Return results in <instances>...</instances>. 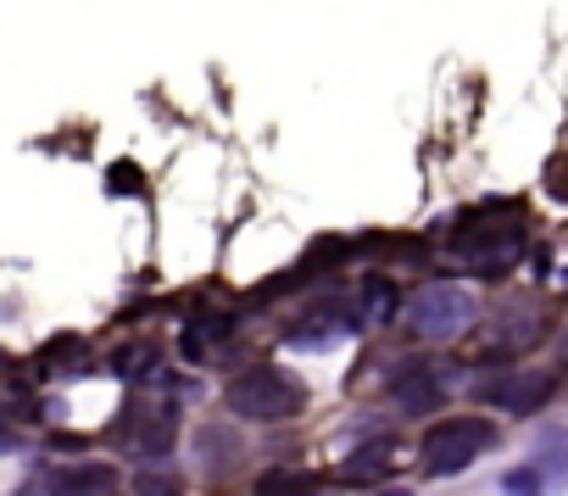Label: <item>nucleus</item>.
I'll return each instance as SVG.
<instances>
[{"mask_svg": "<svg viewBox=\"0 0 568 496\" xmlns=\"http://www.w3.org/2000/svg\"><path fill=\"white\" fill-rule=\"evenodd\" d=\"M490 446H496V429L485 418H446L424 435V468L429 474H463Z\"/></svg>", "mask_w": 568, "mask_h": 496, "instance_id": "3", "label": "nucleus"}, {"mask_svg": "<svg viewBox=\"0 0 568 496\" xmlns=\"http://www.w3.org/2000/svg\"><path fill=\"white\" fill-rule=\"evenodd\" d=\"M396 313V285L385 274L363 280V318H390Z\"/></svg>", "mask_w": 568, "mask_h": 496, "instance_id": "9", "label": "nucleus"}, {"mask_svg": "<svg viewBox=\"0 0 568 496\" xmlns=\"http://www.w3.org/2000/svg\"><path fill=\"white\" fill-rule=\"evenodd\" d=\"M474 318H479V302L463 285H429L407 302V330L418 341H457Z\"/></svg>", "mask_w": 568, "mask_h": 496, "instance_id": "2", "label": "nucleus"}, {"mask_svg": "<svg viewBox=\"0 0 568 496\" xmlns=\"http://www.w3.org/2000/svg\"><path fill=\"white\" fill-rule=\"evenodd\" d=\"M313 474H267L256 479V496H313Z\"/></svg>", "mask_w": 568, "mask_h": 496, "instance_id": "11", "label": "nucleus"}, {"mask_svg": "<svg viewBox=\"0 0 568 496\" xmlns=\"http://www.w3.org/2000/svg\"><path fill=\"white\" fill-rule=\"evenodd\" d=\"M540 330H546V318H540V307H535V302H507V307L490 318L485 346H490V352H518V346H535V341H540Z\"/></svg>", "mask_w": 568, "mask_h": 496, "instance_id": "4", "label": "nucleus"}, {"mask_svg": "<svg viewBox=\"0 0 568 496\" xmlns=\"http://www.w3.org/2000/svg\"><path fill=\"white\" fill-rule=\"evenodd\" d=\"M129 496H179V485H173L168 474H140V479L129 485Z\"/></svg>", "mask_w": 568, "mask_h": 496, "instance_id": "14", "label": "nucleus"}, {"mask_svg": "<svg viewBox=\"0 0 568 496\" xmlns=\"http://www.w3.org/2000/svg\"><path fill=\"white\" fill-rule=\"evenodd\" d=\"M57 496H106L112 490V468L106 463H84V468H62L51 479Z\"/></svg>", "mask_w": 568, "mask_h": 496, "instance_id": "8", "label": "nucleus"}, {"mask_svg": "<svg viewBox=\"0 0 568 496\" xmlns=\"http://www.w3.org/2000/svg\"><path fill=\"white\" fill-rule=\"evenodd\" d=\"M535 468H540V479L551 485V490H562L568 485V429H546L540 441H535V457H529Z\"/></svg>", "mask_w": 568, "mask_h": 496, "instance_id": "6", "label": "nucleus"}, {"mask_svg": "<svg viewBox=\"0 0 568 496\" xmlns=\"http://www.w3.org/2000/svg\"><path fill=\"white\" fill-rule=\"evenodd\" d=\"M390 457H396L390 441H368V446H357V452L346 457V485H374V479H385Z\"/></svg>", "mask_w": 568, "mask_h": 496, "instance_id": "7", "label": "nucleus"}, {"mask_svg": "<svg viewBox=\"0 0 568 496\" xmlns=\"http://www.w3.org/2000/svg\"><path fill=\"white\" fill-rule=\"evenodd\" d=\"M379 496H413V490H402V485H396V490H379Z\"/></svg>", "mask_w": 568, "mask_h": 496, "instance_id": "15", "label": "nucleus"}, {"mask_svg": "<svg viewBox=\"0 0 568 496\" xmlns=\"http://www.w3.org/2000/svg\"><path fill=\"white\" fill-rule=\"evenodd\" d=\"M223 335H229L223 318H201V324H190V330H184V357H206Z\"/></svg>", "mask_w": 568, "mask_h": 496, "instance_id": "10", "label": "nucleus"}, {"mask_svg": "<svg viewBox=\"0 0 568 496\" xmlns=\"http://www.w3.org/2000/svg\"><path fill=\"white\" fill-rule=\"evenodd\" d=\"M490 396H496L507 413L524 418V413H540V407L551 402V379H546V374H518V379H501Z\"/></svg>", "mask_w": 568, "mask_h": 496, "instance_id": "5", "label": "nucleus"}, {"mask_svg": "<svg viewBox=\"0 0 568 496\" xmlns=\"http://www.w3.org/2000/svg\"><path fill=\"white\" fill-rule=\"evenodd\" d=\"M501 490H507V496H546V479H540V468L529 463V468L501 474Z\"/></svg>", "mask_w": 568, "mask_h": 496, "instance_id": "13", "label": "nucleus"}, {"mask_svg": "<svg viewBox=\"0 0 568 496\" xmlns=\"http://www.w3.org/2000/svg\"><path fill=\"white\" fill-rule=\"evenodd\" d=\"M229 407L251 424H284L307 407V385L284 368H251L229 385Z\"/></svg>", "mask_w": 568, "mask_h": 496, "instance_id": "1", "label": "nucleus"}, {"mask_svg": "<svg viewBox=\"0 0 568 496\" xmlns=\"http://www.w3.org/2000/svg\"><path fill=\"white\" fill-rule=\"evenodd\" d=\"M112 368H118L123 379H140V374L156 368V346H123V352L112 357Z\"/></svg>", "mask_w": 568, "mask_h": 496, "instance_id": "12", "label": "nucleus"}]
</instances>
